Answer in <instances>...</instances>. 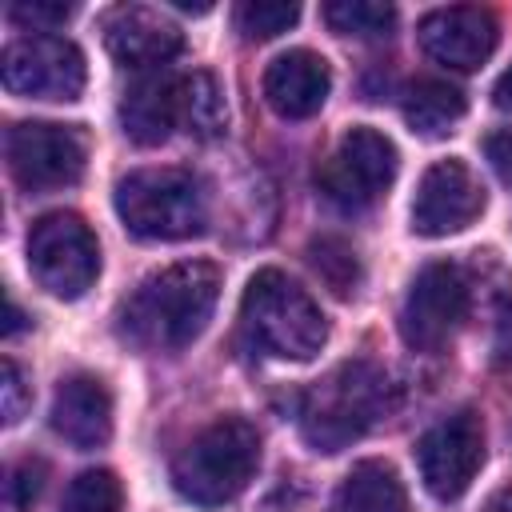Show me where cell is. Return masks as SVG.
Listing matches in <instances>:
<instances>
[{"mask_svg":"<svg viewBox=\"0 0 512 512\" xmlns=\"http://www.w3.org/2000/svg\"><path fill=\"white\" fill-rule=\"evenodd\" d=\"M220 300V268L180 260L144 276L116 312V336L140 352H176L192 344Z\"/></svg>","mask_w":512,"mask_h":512,"instance_id":"6da1fadb","label":"cell"},{"mask_svg":"<svg viewBox=\"0 0 512 512\" xmlns=\"http://www.w3.org/2000/svg\"><path fill=\"white\" fill-rule=\"evenodd\" d=\"M240 340L264 360H312L328 340L320 304L280 268H260L240 296Z\"/></svg>","mask_w":512,"mask_h":512,"instance_id":"7a4b0ae2","label":"cell"},{"mask_svg":"<svg viewBox=\"0 0 512 512\" xmlns=\"http://www.w3.org/2000/svg\"><path fill=\"white\" fill-rule=\"evenodd\" d=\"M392 408V380L368 360H348L300 400V436L316 452H340Z\"/></svg>","mask_w":512,"mask_h":512,"instance_id":"3957f363","label":"cell"},{"mask_svg":"<svg viewBox=\"0 0 512 512\" xmlns=\"http://www.w3.org/2000/svg\"><path fill=\"white\" fill-rule=\"evenodd\" d=\"M260 464V432L244 416H220L200 428L172 460V488L196 508L232 504Z\"/></svg>","mask_w":512,"mask_h":512,"instance_id":"277c9868","label":"cell"},{"mask_svg":"<svg viewBox=\"0 0 512 512\" xmlns=\"http://www.w3.org/2000/svg\"><path fill=\"white\" fill-rule=\"evenodd\" d=\"M116 216L136 240H188L208 228V192L188 168H136L116 184Z\"/></svg>","mask_w":512,"mask_h":512,"instance_id":"5b68a950","label":"cell"},{"mask_svg":"<svg viewBox=\"0 0 512 512\" xmlns=\"http://www.w3.org/2000/svg\"><path fill=\"white\" fill-rule=\"evenodd\" d=\"M28 268L44 292L76 300L100 276V244L76 212H48L28 232Z\"/></svg>","mask_w":512,"mask_h":512,"instance_id":"8992f818","label":"cell"},{"mask_svg":"<svg viewBox=\"0 0 512 512\" xmlns=\"http://www.w3.org/2000/svg\"><path fill=\"white\" fill-rule=\"evenodd\" d=\"M396 168H400L396 144L384 132L360 124V128H348L340 136V144L332 148V156L320 164L316 184H320V192L336 208L364 212V208H372L392 188Z\"/></svg>","mask_w":512,"mask_h":512,"instance_id":"52a82bcc","label":"cell"},{"mask_svg":"<svg viewBox=\"0 0 512 512\" xmlns=\"http://www.w3.org/2000/svg\"><path fill=\"white\" fill-rule=\"evenodd\" d=\"M8 168L24 192H60L84 176L88 136L76 124L20 120L8 128Z\"/></svg>","mask_w":512,"mask_h":512,"instance_id":"ba28073f","label":"cell"},{"mask_svg":"<svg viewBox=\"0 0 512 512\" xmlns=\"http://www.w3.org/2000/svg\"><path fill=\"white\" fill-rule=\"evenodd\" d=\"M0 76L4 88L24 100H76L84 92L88 64L72 40L52 32H32L4 48Z\"/></svg>","mask_w":512,"mask_h":512,"instance_id":"9c48e42d","label":"cell"},{"mask_svg":"<svg viewBox=\"0 0 512 512\" xmlns=\"http://www.w3.org/2000/svg\"><path fill=\"white\" fill-rule=\"evenodd\" d=\"M484 464V428L476 412H456L416 440V468L436 500H460Z\"/></svg>","mask_w":512,"mask_h":512,"instance_id":"30bf717a","label":"cell"},{"mask_svg":"<svg viewBox=\"0 0 512 512\" xmlns=\"http://www.w3.org/2000/svg\"><path fill=\"white\" fill-rule=\"evenodd\" d=\"M464 316H468V284L456 264L440 260L416 272L404 296V308H400V332L408 348L436 352L456 336Z\"/></svg>","mask_w":512,"mask_h":512,"instance_id":"8fae6325","label":"cell"},{"mask_svg":"<svg viewBox=\"0 0 512 512\" xmlns=\"http://www.w3.org/2000/svg\"><path fill=\"white\" fill-rule=\"evenodd\" d=\"M480 212H484V184L464 160L448 156L424 168L412 200V228L420 236L464 232Z\"/></svg>","mask_w":512,"mask_h":512,"instance_id":"7c38bea8","label":"cell"},{"mask_svg":"<svg viewBox=\"0 0 512 512\" xmlns=\"http://www.w3.org/2000/svg\"><path fill=\"white\" fill-rule=\"evenodd\" d=\"M420 36V48L444 64V68H456V72H472L480 68L492 52H496V40H500V24L488 8H476V4H452V8H436L420 20L416 28Z\"/></svg>","mask_w":512,"mask_h":512,"instance_id":"4fadbf2b","label":"cell"},{"mask_svg":"<svg viewBox=\"0 0 512 512\" xmlns=\"http://www.w3.org/2000/svg\"><path fill=\"white\" fill-rule=\"evenodd\" d=\"M104 44L116 64L128 72H164V64L180 52V28L144 4H124L104 20Z\"/></svg>","mask_w":512,"mask_h":512,"instance_id":"5bb4252c","label":"cell"},{"mask_svg":"<svg viewBox=\"0 0 512 512\" xmlns=\"http://www.w3.org/2000/svg\"><path fill=\"white\" fill-rule=\"evenodd\" d=\"M328 92H332L328 60L316 56V52H308V48L280 52L264 68V100L284 120H308V116H316L324 108Z\"/></svg>","mask_w":512,"mask_h":512,"instance_id":"9a60e30c","label":"cell"},{"mask_svg":"<svg viewBox=\"0 0 512 512\" xmlns=\"http://www.w3.org/2000/svg\"><path fill=\"white\" fill-rule=\"evenodd\" d=\"M52 432L64 436L72 448H100L112 436V392L100 376L76 372L60 380L52 396Z\"/></svg>","mask_w":512,"mask_h":512,"instance_id":"2e32d148","label":"cell"},{"mask_svg":"<svg viewBox=\"0 0 512 512\" xmlns=\"http://www.w3.org/2000/svg\"><path fill=\"white\" fill-rule=\"evenodd\" d=\"M120 124L144 148L164 144L172 136V128L180 124V112H176V76H168V72H144V76H136V84L120 100Z\"/></svg>","mask_w":512,"mask_h":512,"instance_id":"e0dca14e","label":"cell"},{"mask_svg":"<svg viewBox=\"0 0 512 512\" xmlns=\"http://www.w3.org/2000/svg\"><path fill=\"white\" fill-rule=\"evenodd\" d=\"M336 512H408V492L392 464L360 460L336 488Z\"/></svg>","mask_w":512,"mask_h":512,"instance_id":"ac0fdd59","label":"cell"},{"mask_svg":"<svg viewBox=\"0 0 512 512\" xmlns=\"http://www.w3.org/2000/svg\"><path fill=\"white\" fill-rule=\"evenodd\" d=\"M464 108H468L464 92L456 84H448V80H416L404 92V100H400V112H404L408 128L420 132V136H444V132H452L460 124Z\"/></svg>","mask_w":512,"mask_h":512,"instance_id":"d6986e66","label":"cell"},{"mask_svg":"<svg viewBox=\"0 0 512 512\" xmlns=\"http://www.w3.org/2000/svg\"><path fill=\"white\" fill-rule=\"evenodd\" d=\"M176 112H180V128L196 140H212L228 124L224 92L208 72L176 76Z\"/></svg>","mask_w":512,"mask_h":512,"instance_id":"ffe728a7","label":"cell"},{"mask_svg":"<svg viewBox=\"0 0 512 512\" xmlns=\"http://www.w3.org/2000/svg\"><path fill=\"white\" fill-rule=\"evenodd\" d=\"M324 20L340 36H360V40H380L396 24V8L380 0H332L324 4Z\"/></svg>","mask_w":512,"mask_h":512,"instance_id":"44dd1931","label":"cell"},{"mask_svg":"<svg viewBox=\"0 0 512 512\" xmlns=\"http://www.w3.org/2000/svg\"><path fill=\"white\" fill-rule=\"evenodd\" d=\"M308 264L336 296H352L360 284V256L344 236H316L308 244Z\"/></svg>","mask_w":512,"mask_h":512,"instance_id":"7402d4cb","label":"cell"},{"mask_svg":"<svg viewBox=\"0 0 512 512\" xmlns=\"http://www.w3.org/2000/svg\"><path fill=\"white\" fill-rule=\"evenodd\" d=\"M120 504H124L120 480L108 468H88L68 484L60 512H120Z\"/></svg>","mask_w":512,"mask_h":512,"instance_id":"603a6c76","label":"cell"},{"mask_svg":"<svg viewBox=\"0 0 512 512\" xmlns=\"http://www.w3.org/2000/svg\"><path fill=\"white\" fill-rule=\"evenodd\" d=\"M296 20H300V4H288V0H244L236 8V28L248 40H272L288 32Z\"/></svg>","mask_w":512,"mask_h":512,"instance_id":"cb8c5ba5","label":"cell"},{"mask_svg":"<svg viewBox=\"0 0 512 512\" xmlns=\"http://www.w3.org/2000/svg\"><path fill=\"white\" fill-rule=\"evenodd\" d=\"M8 16L16 20V24H28L32 32H40V28H52V24H64L68 16H72V4H48V0H20V4H12L8 8Z\"/></svg>","mask_w":512,"mask_h":512,"instance_id":"d4e9b609","label":"cell"},{"mask_svg":"<svg viewBox=\"0 0 512 512\" xmlns=\"http://www.w3.org/2000/svg\"><path fill=\"white\" fill-rule=\"evenodd\" d=\"M44 476H48L44 460H24V464H16V472H12V480H8L12 504H16V508L36 504V496L44 492Z\"/></svg>","mask_w":512,"mask_h":512,"instance_id":"484cf974","label":"cell"},{"mask_svg":"<svg viewBox=\"0 0 512 512\" xmlns=\"http://www.w3.org/2000/svg\"><path fill=\"white\" fill-rule=\"evenodd\" d=\"M0 392H4V424H16L28 408V384H24V372L16 360H4L0 368Z\"/></svg>","mask_w":512,"mask_h":512,"instance_id":"4316f807","label":"cell"},{"mask_svg":"<svg viewBox=\"0 0 512 512\" xmlns=\"http://www.w3.org/2000/svg\"><path fill=\"white\" fill-rule=\"evenodd\" d=\"M484 156H488V164L496 168V176H500L504 184H512V128L492 132V136L484 140Z\"/></svg>","mask_w":512,"mask_h":512,"instance_id":"83f0119b","label":"cell"},{"mask_svg":"<svg viewBox=\"0 0 512 512\" xmlns=\"http://www.w3.org/2000/svg\"><path fill=\"white\" fill-rule=\"evenodd\" d=\"M492 100H496V108L512 112V64L500 72V80H496V88H492Z\"/></svg>","mask_w":512,"mask_h":512,"instance_id":"f1b7e54d","label":"cell"},{"mask_svg":"<svg viewBox=\"0 0 512 512\" xmlns=\"http://www.w3.org/2000/svg\"><path fill=\"white\" fill-rule=\"evenodd\" d=\"M20 324H24V312L16 308V300H8V320H4V336L20 332Z\"/></svg>","mask_w":512,"mask_h":512,"instance_id":"f546056e","label":"cell"},{"mask_svg":"<svg viewBox=\"0 0 512 512\" xmlns=\"http://www.w3.org/2000/svg\"><path fill=\"white\" fill-rule=\"evenodd\" d=\"M484 512H512V492H496V496L484 504Z\"/></svg>","mask_w":512,"mask_h":512,"instance_id":"4dcf8cb0","label":"cell"}]
</instances>
